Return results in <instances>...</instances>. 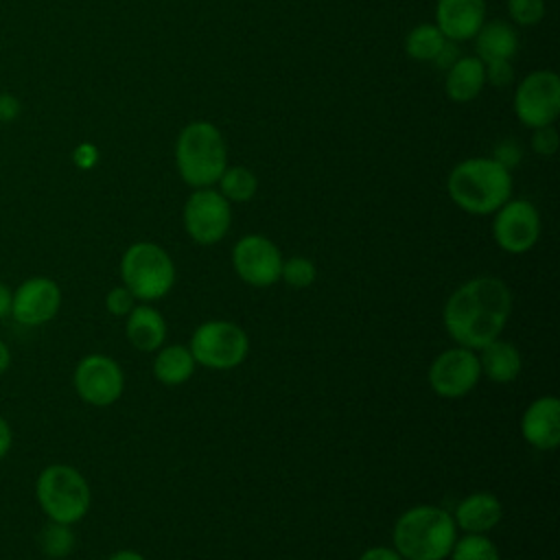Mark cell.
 Instances as JSON below:
<instances>
[{"mask_svg":"<svg viewBox=\"0 0 560 560\" xmlns=\"http://www.w3.org/2000/svg\"><path fill=\"white\" fill-rule=\"evenodd\" d=\"M510 313V287L499 278L477 276L448 295L442 317L451 339L477 352L501 337Z\"/></svg>","mask_w":560,"mask_h":560,"instance_id":"cell-1","label":"cell"},{"mask_svg":"<svg viewBox=\"0 0 560 560\" xmlns=\"http://www.w3.org/2000/svg\"><path fill=\"white\" fill-rule=\"evenodd\" d=\"M446 192L468 214H494L512 197V175L492 158H468L448 173Z\"/></svg>","mask_w":560,"mask_h":560,"instance_id":"cell-2","label":"cell"},{"mask_svg":"<svg viewBox=\"0 0 560 560\" xmlns=\"http://www.w3.org/2000/svg\"><path fill=\"white\" fill-rule=\"evenodd\" d=\"M394 549L402 560H444L457 538L453 516L438 505H416L394 523Z\"/></svg>","mask_w":560,"mask_h":560,"instance_id":"cell-3","label":"cell"},{"mask_svg":"<svg viewBox=\"0 0 560 560\" xmlns=\"http://www.w3.org/2000/svg\"><path fill=\"white\" fill-rule=\"evenodd\" d=\"M175 166L190 188H212L228 168V144L217 125L188 122L175 140Z\"/></svg>","mask_w":560,"mask_h":560,"instance_id":"cell-4","label":"cell"},{"mask_svg":"<svg viewBox=\"0 0 560 560\" xmlns=\"http://www.w3.org/2000/svg\"><path fill=\"white\" fill-rule=\"evenodd\" d=\"M37 503L55 523H79L90 510V486L85 477L68 464L46 466L35 486Z\"/></svg>","mask_w":560,"mask_h":560,"instance_id":"cell-5","label":"cell"},{"mask_svg":"<svg viewBox=\"0 0 560 560\" xmlns=\"http://www.w3.org/2000/svg\"><path fill=\"white\" fill-rule=\"evenodd\" d=\"M122 284L140 302L162 300L175 284V262L164 247L140 241L127 247L120 258Z\"/></svg>","mask_w":560,"mask_h":560,"instance_id":"cell-6","label":"cell"},{"mask_svg":"<svg viewBox=\"0 0 560 560\" xmlns=\"http://www.w3.org/2000/svg\"><path fill=\"white\" fill-rule=\"evenodd\" d=\"M188 350L195 363L210 370H232L247 359V332L228 319H210L195 328Z\"/></svg>","mask_w":560,"mask_h":560,"instance_id":"cell-7","label":"cell"},{"mask_svg":"<svg viewBox=\"0 0 560 560\" xmlns=\"http://www.w3.org/2000/svg\"><path fill=\"white\" fill-rule=\"evenodd\" d=\"M514 114L529 129L553 125L560 114V77L553 70L525 74L514 92Z\"/></svg>","mask_w":560,"mask_h":560,"instance_id":"cell-8","label":"cell"},{"mask_svg":"<svg viewBox=\"0 0 560 560\" xmlns=\"http://www.w3.org/2000/svg\"><path fill=\"white\" fill-rule=\"evenodd\" d=\"M232 225L230 201L212 188H195L184 203V230L199 245L223 241Z\"/></svg>","mask_w":560,"mask_h":560,"instance_id":"cell-9","label":"cell"},{"mask_svg":"<svg viewBox=\"0 0 560 560\" xmlns=\"http://www.w3.org/2000/svg\"><path fill=\"white\" fill-rule=\"evenodd\" d=\"M427 378L440 398H462L470 394L481 378L479 357L464 346L448 348L431 361Z\"/></svg>","mask_w":560,"mask_h":560,"instance_id":"cell-10","label":"cell"},{"mask_svg":"<svg viewBox=\"0 0 560 560\" xmlns=\"http://www.w3.org/2000/svg\"><path fill=\"white\" fill-rule=\"evenodd\" d=\"M282 254L278 245L262 234H247L232 247V265L236 276L249 287H271L280 280Z\"/></svg>","mask_w":560,"mask_h":560,"instance_id":"cell-11","label":"cell"},{"mask_svg":"<svg viewBox=\"0 0 560 560\" xmlns=\"http://www.w3.org/2000/svg\"><path fill=\"white\" fill-rule=\"evenodd\" d=\"M492 236L508 254L529 252L540 236V214L527 199H508L492 219Z\"/></svg>","mask_w":560,"mask_h":560,"instance_id":"cell-12","label":"cell"},{"mask_svg":"<svg viewBox=\"0 0 560 560\" xmlns=\"http://www.w3.org/2000/svg\"><path fill=\"white\" fill-rule=\"evenodd\" d=\"M74 389L88 405L107 407L122 396L125 376L112 357L88 354L74 370Z\"/></svg>","mask_w":560,"mask_h":560,"instance_id":"cell-13","label":"cell"},{"mask_svg":"<svg viewBox=\"0 0 560 560\" xmlns=\"http://www.w3.org/2000/svg\"><path fill=\"white\" fill-rule=\"evenodd\" d=\"M61 306V289L50 278H31L22 282L11 300V315L24 326L50 322Z\"/></svg>","mask_w":560,"mask_h":560,"instance_id":"cell-14","label":"cell"},{"mask_svg":"<svg viewBox=\"0 0 560 560\" xmlns=\"http://www.w3.org/2000/svg\"><path fill=\"white\" fill-rule=\"evenodd\" d=\"M486 22V0H438L435 26L448 42H468Z\"/></svg>","mask_w":560,"mask_h":560,"instance_id":"cell-15","label":"cell"},{"mask_svg":"<svg viewBox=\"0 0 560 560\" xmlns=\"http://www.w3.org/2000/svg\"><path fill=\"white\" fill-rule=\"evenodd\" d=\"M521 435L538 451H553L560 444V400L540 396L521 418Z\"/></svg>","mask_w":560,"mask_h":560,"instance_id":"cell-16","label":"cell"},{"mask_svg":"<svg viewBox=\"0 0 560 560\" xmlns=\"http://www.w3.org/2000/svg\"><path fill=\"white\" fill-rule=\"evenodd\" d=\"M451 516L455 527L464 534H486L499 525L503 505L492 492H472L455 505Z\"/></svg>","mask_w":560,"mask_h":560,"instance_id":"cell-17","label":"cell"},{"mask_svg":"<svg viewBox=\"0 0 560 560\" xmlns=\"http://www.w3.org/2000/svg\"><path fill=\"white\" fill-rule=\"evenodd\" d=\"M486 85V66L475 55H459L453 66L446 68L444 92L453 103H470L481 94Z\"/></svg>","mask_w":560,"mask_h":560,"instance_id":"cell-18","label":"cell"},{"mask_svg":"<svg viewBox=\"0 0 560 560\" xmlns=\"http://www.w3.org/2000/svg\"><path fill=\"white\" fill-rule=\"evenodd\" d=\"M472 39L477 52L475 57H479L483 63L510 61L518 50V33L508 20L483 22Z\"/></svg>","mask_w":560,"mask_h":560,"instance_id":"cell-19","label":"cell"},{"mask_svg":"<svg viewBox=\"0 0 560 560\" xmlns=\"http://www.w3.org/2000/svg\"><path fill=\"white\" fill-rule=\"evenodd\" d=\"M125 335L140 352H155L166 339V322L162 313L149 304H136L127 315Z\"/></svg>","mask_w":560,"mask_h":560,"instance_id":"cell-20","label":"cell"},{"mask_svg":"<svg viewBox=\"0 0 560 560\" xmlns=\"http://www.w3.org/2000/svg\"><path fill=\"white\" fill-rule=\"evenodd\" d=\"M477 352H479L477 357H479V365H481V376L490 378L492 383H501V385L518 378V374L523 370V359L514 343L497 337L494 341H490L488 346H483Z\"/></svg>","mask_w":560,"mask_h":560,"instance_id":"cell-21","label":"cell"},{"mask_svg":"<svg viewBox=\"0 0 560 560\" xmlns=\"http://www.w3.org/2000/svg\"><path fill=\"white\" fill-rule=\"evenodd\" d=\"M195 365L188 346H160L153 359V376L164 385H182L192 376Z\"/></svg>","mask_w":560,"mask_h":560,"instance_id":"cell-22","label":"cell"},{"mask_svg":"<svg viewBox=\"0 0 560 560\" xmlns=\"http://www.w3.org/2000/svg\"><path fill=\"white\" fill-rule=\"evenodd\" d=\"M444 44H446V37L440 33L435 24H429V22L413 26L405 35V52L413 61L433 63L440 50L444 48Z\"/></svg>","mask_w":560,"mask_h":560,"instance_id":"cell-23","label":"cell"},{"mask_svg":"<svg viewBox=\"0 0 560 560\" xmlns=\"http://www.w3.org/2000/svg\"><path fill=\"white\" fill-rule=\"evenodd\" d=\"M217 184H219V192L230 203L249 201L256 195V188H258L256 175L245 166H228Z\"/></svg>","mask_w":560,"mask_h":560,"instance_id":"cell-24","label":"cell"},{"mask_svg":"<svg viewBox=\"0 0 560 560\" xmlns=\"http://www.w3.org/2000/svg\"><path fill=\"white\" fill-rule=\"evenodd\" d=\"M451 560H501L497 545L486 534H464L455 538Z\"/></svg>","mask_w":560,"mask_h":560,"instance_id":"cell-25","label":"cell"},{"mask_svg":"<svg viewBox=\"0 0 560 560\" xmlns=\"http://www.w3.org/2000/svg\"><path fill=\"white\" fill-rule=\"evenodd\" d=\"M280 278L293 289H306L315 282L317 269H315L313 260H308L304 256H291L289 260H282Z\"/></svg>","mask_w":560,"mask_h":560,"instance_id":"cell-26","label":"cell"},{"mask_svg":"<svg viewBox=\"0 0 560 560\" xmlns=\"http://www.w3.org/2000/svg\"><path fill=\"white\" fill-rule=\"evenodd\" d=\"M72 547H74V536L70 532V525L50 521V525L42 532V549L46 556L61 558V556H68Z\"/></svg>","mask_w":560,"mask_h":560,"instance_id":"cell-27","label":"cell"},{"mask_svg":"<svg viewBox=\"0 0 560 560\" xmlns=\"http://www.w3.org/2000/svg\"><path fill=\"white\" fill-rule=\"evenodd\" d=\"M508 15L518 26H534L545 18V0H508Z\"/></svg>","mask_w":560,"mask_h":560,"instance_id":"cell-28","label":"cell"},{"mask_svg":"<svg viewBox=\"0 0 560 560\" xmlns=\"http://www.w3.org/2000/svg\"><path fill=\"white\" fill-rule=\"evenodd\" d=\"M105 306L112 315L116 317H122V315H129L131 308L136 306V298L133 293L122 284V287H114L109 289V293L105 295Z\"/></svg>","mask_w":560,"mask_h":560,"instance_id":"cell-29","label":"cell"},{"mask_svg":"<svg viewBox=\"0 0 560 560\" xmlns=\"http://www.w3.org/2000/svg\"><path fill=\"white\" fill-rule=\"evenodd\" d=\"M532 151L540 158H551L558 151V131L553 125L538 127L532 133Z\"/></svg>","mask_w":560,"mask_h":560,"instance_id":"cell-30","label":"cell"},{"mask_svg":"<svg viewBox=\"0 0 560 560\" xmlns=\"http://www.w3.org/2000/svg\"><path fill=\"white\" fill-rule=\"evenodd\" d=\"M486 66V83H490L492 88H508L514 79V70L510 61H490L483 63Z\"/></svg>","mask_w":560,"mask_h":560,"instance_id":"cell-31","label":"cell"},{"mask_svg":"<svg viewBox=\"0 0 560 560\" xmlns=\"http://www.w3.org/2000/svg\"><path fill=\"white\" fill-rule=\"evenodd\" d=\"M492 160H497L501 166H505L510 171V168H514L521 162V149H518V144L514 140H501L494 147Z\"/></svg>","mask_w":560,"mask_h":560,"instance_id":"cell-32","label":"cell"},{"mask_svg":"<svg viewBox=\"0 0 560 560\" xmlns=\"http://www.w3.org/2000/svg\"><path fill=\"white\" fill-rule=\"evenodd\" d=\"M359 560H402L400 553L394 547H385V545H376L365 549Z\"/></svg>","mask_w":560,"mask_h":560,"instance_id":"cell-33","label":"cell"},{"mask_svg":"<svg viewBox=\"0 0 560 560\" xmlns=\"http://www.w3.org/2000/svg\"><path fill=\"white\" fill-rule=\"evenodd\" d=\"M457 57H459V48H457V44L446 39V44H444V48L440 50V55L435 57L433 66H435V68H442V70H446L448 66H453V63H455V59H457Z\"/></svg>","mask_w":560,"mask_h":560,"instance_id":"cell-34","label":"cell"},{"mask_svg":"<svg viewBox=\"0 0 560 560\" xmlns=\"http://www.w3.org/2000/svg\"><path fill=\"white\" fill-rule=\"evenodd\" d=\"M20 105L13 96H0V118L2 120H11L18 114Z\"/></svg>","mask_w":560,"mask_h":560,"instance_id":"cell-35","label":"cell"},{"mask_svg":"<svg viewBox=\"0 0 560 560\" xmlns=\"http://www.w3.org/2000/svg\"><path fill=\"white\" fill-rule=\"evenodd\" d=\"M11 448V429H9V422L0 416V459L9 453Z\"/></svg>","mask_w":560,"mask_h":560,"instance_id":"cell-36","label":"cell"},{"mask_svg":"<svg viewBox=\"0 0 560 560\" xmlns=\"http://www.w3.org/2000/svg\"><path fill=\"white\" fill-rule=\"evenodd\" d=\"M11 300H13V293L4 282H0V319L11 313Z\"/></svg>","mask_w":560,"mask_h":560,"instance_id":"cell-37","label":"cell"},{"mask_svg":"<svg viewBox=\"0 0 560 560\" xmlns=\"http://www.w3.org/2000/svg\"><path fill=\"white\" fill-rule=\"evenodd\" d=\"M107 560H147L144 556H140L138 551H133V549H122V551H116V553H112Z\"/></svg>","mask_w":560,"mask_h":560,"instance_id":"cell-38","label":"cell"},{"mask_svg":"<svg viewBox=\"0 0 560 560\" xmlns=\"http://www.w3.org/2000/svg\"><path fill=\"white\" fill-rule=\"evenodd\" d=\"M11 365V354H9V348L0 341V374L7 372V368Z\"/></svg>","mask_w":560,"mask_h":560,"instance_id":"cell-39","label":"cell"}]
</instances>
